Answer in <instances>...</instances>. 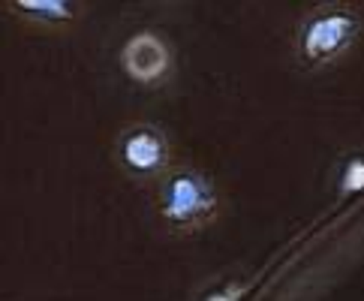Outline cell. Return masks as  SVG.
<instances>
[{
	"label": "cell",
	"instance_id": "cell-1",
	"mask_svg": "<svg viewBox=\"0 0 364 301\" xmlns=\"http://www.w3.org/2000/svg\"><path fill=\"white\" fill-rule=\"evenodd\" d=\"M355 33V21L343 16V12H331V16H319L310 21L304 33V51L310 58H325L334 55L337 48L349 43V36Z\"/></svg>",
	"mask_w": 364,
	"mask_h": 301
},
{
	"label": "cell",
	"instance_id": "cell-2",
	"mask_svg": "<svg viewBox=\"0 0 364 301\" xmlns=\"http://www.w3.org/2000/svg\"><path fill=\"white\" fill-rule=\"evenodd\" d=\"M163 208L172 220H190L211 208V193L196 175H175L166 187Z\"/></svg>",
	"mask_w": 364,
	"mask_h": 301
},
{
	"label": "cell",
	"instance_id": "cell-3",
	"mask_svg": "<svg viewBox=\"0 0 364 301\" xmlns=\"http://www.w3.org/2000/svg\"><path fill=\"white\" fill-rule=\"evenodd\" d=\"M166 60H168V51L154 33H139L127 43L124 48V63L127 70L139 75V78H154L166 70Z\"/></svg>",
	"mask_w": 364,
	"mask_h": 301
},
{
	"label": "cell",
	"instance_id": "cell-4",
	"mask_svg": "<svg viewBox=\"0 0 364 301\" xmlns=\"http://www.w3.org/2000/svg\"><path fill=\"white\" fill-rule=\"evenodd\" d=\"M166 157L163 139L154 130H133L124 139V160L133 169H157Z\"/></svg>",
	"mask_w": 364,
	"mask_h": 301
},
{
	"label": "cell",
	"instance_id": "cell-5",
	"mask_svg": "<svg viewBox=\"0 0 364 301\" xmlns=\"http://www.w3.org/2000/svg\"><path fill=\"white\" fill-rule=\"evenodd\" d=\"M364 184V163L355 160L346 166V178H343V187H361Z\"/></svg>",
	"mask_w": 364,
	"mask_h": 301
},
{
	"label": "cell",
	"instance_id": "cell-6",
	"mask_svg": "<svg viewBox=\"0 0 364 301\" xmlns=\"http://www.w3.org/2000/svg\"><path fill=\"white\" fill-rule=\"evenodd\" d=\"M24 9H33V12H58V16H67V6H60V4H21Z\"/></svg>",
	"mask_w": 364,
	"mask_h": 301
},
{
	"label": "cell",
	"instance_id": "cell-7",
	"mask_svg": "<svg viewBox=\"0 0 364 301\" xmlns=\"http://www.w3.org/2000/svg\"><path fill=\"white\" fill-rule=\"evenodd\" d=\"M235 298H238V290H235V286H229L226 292H220V295H211L208 301H235Z\"/></svg>",
	"mask_w": 364,
	"mask_h": 301
}]
</instances>
